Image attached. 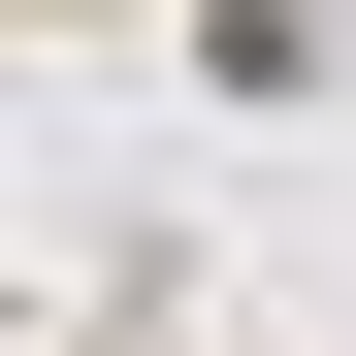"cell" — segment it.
<instances>
[{
	"mask_svg": "<svg viewBox=\"0 0 356 356\" xmlns=\"http://www.w3.org/2000/svg\"><path fill=\"white\" fill-rule=\"evenodd\" d=\"M0 33H65V0H0Z\"/></svg>",
	"mask_w": 356,
	"mask_h": 356,
	"instance_id": "cell-1",
	"label": "cell"
}]
</instances>
